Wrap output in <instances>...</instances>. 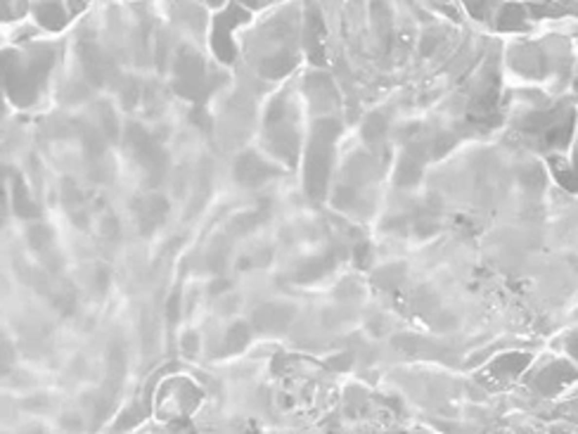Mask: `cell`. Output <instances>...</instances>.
<instances>
[{
    "mask_svg": "<svg viewBox=\"0 0 578 434\" xmlns=\"http://www.w3.org/2000/svg\"><path fill=\"white\" fill-rule=\"evenodd\" d=\"M384 126H386L384 119H381L379 114H375V116H370V121H367V126H365V133L370 135V133L375 131V135H379L381 131H384Z\"/></svg>",
    "mask_w": 578,
    "mask_h": 434,
    "instance_id": "6da1fadb",
    "label": "cell"
}]
</instances>
